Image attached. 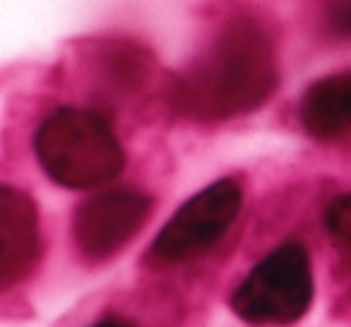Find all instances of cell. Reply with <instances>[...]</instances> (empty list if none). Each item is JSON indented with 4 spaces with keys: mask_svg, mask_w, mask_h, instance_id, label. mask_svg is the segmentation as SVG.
I'll return each mask as SVG.
<instances>
[{
    "mask_svg": "<svg viewBox=\"0 0 351 327\" xmlns=\"http://www.w3.org/2000/svg\"><path fill=\"white\" fill-rule=\"evenodd\" d=\"M277 87V49L269 29L250 15H234L193 60L176 87V101L202 121H221L258 108Z\"/></svg>",
    "mask_w": 351,
    "mask_h": 327,
    "instance_id": "obj_1",
    "label": "cell"
},
{
    "mask_svg": "<svg viewBox=\"0 0 351 327\" xmlns=\"http://www.w3.org/2000/svg\"><path fill=\"white\" fill-rule=\"evenodd\" d=\"M36 156L44 171L65 188H94L123 169L121 142L92 111L60 108L36 132Z\"/></svg>",
    "mask_w": 351,
    "mask_h": 327,
    "instance_id": "obj_2",
    "label": "cell"
},
{
    "mask_svg": "<svg viewBox=\"0 0 351 327\" xmlns=\"http://www.w3.org/2000/svg\"><path fill=\"white\" fill-rule=\"evenodd\" d=\"M311 301V258L298 243H287L255 265L231 306L250 325H291L306 315Z\"/></svg>",
    "mask_w": 351,
    "mask_h": 327,
    "instance_id": "obj_3",
    "label": "cell"
},
{
    "mask_svg": "<svg viewBox=\"0 0 351 327\" xmlns=\"http://www.w3.org/2000/svg\"><path fill=\"white\" fill-rule=\"evenodd\" d=\"M241 202L243 193L231 178L207 186L166 221L152 248L154 255L176 263L212 248L236 221Z\"/></svg>",
    "mask_w": 351,
    "mask_h": 327,
    "instance_id": "obj_4",
    "label": "cell"
},
{
    "mask_svg": "<svg viewBox=\"0 0 351 327\" xmlns=\"http://www.w3.org/2000/svg\"><path fill=\"white\" fill-rule=\"evenodd\" d=\"M149 197L135 191H108L94 195L75 212V241L92 260L116 255L149 215Z\"/></svg>",
    "mask_w": 351,
    "mask_h": 327,
    "instance_id": "obj_5",
    "label": "cell"
},
{
    "mask_svg": "<svg viewBox=\"0 0 351 327\" xmlns=\"http://www.w3.org/2000/svg\"><path fill=\"white\" fill-rule=\"evenodd\" d=\"M39 253L36 210L25 193L3 188L0 193V277L10 287L32 267Z\"/></svg>",
    "mask_w": 351,
    "mask_h": 327,
    "instance_id": "obj_6",
    "label": "cell"
},
{
    "mask_svg": "<svg viewBox=\"0 0 351 327\" xmlns=\"http://www.w3.org/2000/svg\"><path fill=\"white\" fill-rule=\"evenodd\" d=\"M301 123L320 140L344 135L351 128V73L313 84L301 101Z\"/></svg>",
    "mask_w": 351,
    "mask_h": 327,
    "instance_id": "obj_7",
    "label": "cell"
},
{
    "mask_svg": "<svg viewBox=\"0 0 351 327\" xmlns=\"http://www.w3.org/2000/svg\"><path fill=\"white\" fill-rule=\"evenodd\" d=\"M320 22L332 39H351V0H322Z\"/></svg>",
    "mask_w": 351,
    "mask_h": 327,
    "instance_id": "obj_8",
    "label": "cell"
},
{
    "mask_svg": "<svg viewBox=\"0 0 351 327\" xmlns=\"http://www.w3.org/2000/svg\"><path fill=\"white\" fill-rule=\"evenodd\" d=\"M325 221H327V229L337 239L344 241L346 245H351V195H344L332 202V207L327 210Z\"/></svg>",
    "mask_w": 351,
    "mask_h": 327,
    "instance_id": "obj_9",
    "label": "cell"
},
{
    "mask_svg": "<svg viewBox=\"0 0 351 327\" xmlns=\"http://www.w3.org/2000/svg\"><path fill=\"white\" fill-rule=\"evenodd\" d=\"M94 327H128L125 322H116V320H104V322H99V325H94Z\"/></svg>",
    "mask_w": 351,
    "mask_h": 327,
    "instance_id": "obj_10",
    "label": "cell"
}]
</instances>
